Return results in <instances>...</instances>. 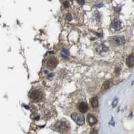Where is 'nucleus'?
<instances>
[{
	"mask_svg": "<svg viewBox=\"0 0 134 134\" xmlns=\"http://www.w3.org/2000/svg\"><path fill=\"white\" fill-rule=\"evenodd\" d=\"M66 18H67V20H68V21H71V20H72V15L68 14V15H67V17H66Z\"/></svg>",
	"mask_w": 134,
	"mask_h": 134,
	"instance_id": "obj_14",
	"label": "nucleus"
},
{
	"mask_svg": "<svg viewBox=\"0 0 134 134\" xmlns=\"http://www.w3.org/2000/svg\"><path fill=\"white\" fill-rule=\"evenodd\" d=\"M113 85V82L111 81H107L106 82H105L103 83L102 86V88H101V91H105L108 89L109 88L111 87V86Z\"/></svg>",
	"mask_w": 134,
	"mask_h": 134,
	"instance_id": "obj_8",
	"label": "nucleus"
},
{
	"mask_svg": "<svg viewBox=\"0 0 134 134\" xmlns=\"http://www.w3.org/2000/svg\"><path fill=\"white\" fill-rule=\"evenodd\" d=\"M55 127L60 132H65L69 130V125H67L66 122L64 121L58 122L57 124L55 125Z\"/></svg>",
	"mask_w": 134,
	"mask_h": 134,
	"instance_id": "obj_3",
	"label": "nucleus"
},
{
	"mask_svg": "<svg viewBox=\"0 0 134 134\" xmlns=\"http://www.w3.org/2000/svg\"><path fill=\"white\" fill-rule=\"evenodd\" d=\"M117 103H118V99L116 98L114 100H113V107H115L116 105H117Z\"/></svg>",
	"mask_w": 134,
	"mask_h": 134,
	"instance_id": "obj_13",
	"label": "nucleus"
},
{
	"mask_svg": "<svg viewBox=\"0 0 134 134\" xmlns=\"http://www.w3.org/2000/svg\"><path fill=\"white\" fill-rule=\"evenodd\" d=\"M112 26L116 30H119L121 29V21L118 20H115V21H113V24Z\"/></svg>",
	"mask_w": 134,
	"mask_h": 134,
	"instance_id": "obj_9",
	"label": "nucleus"
},
{
	"mask_svg": "<svg viewBox=\"0 0 134 134\" xmlns=\"http://www.w3.org/2000/svg\"><path fill=\"white\" fill-rule=\"evenodd\" d=\"M71 117H72V119H73L78 125H82L84 124L85 119H84V116L80 114V113H73V114H72Z\"/></svg>",
	"mask_w": 134,
	"mask_h": 134,
	"instance_id": "obj_2",
	"label": "nucleus"
},
{
	"mask_svg": "<svg viewBox=\"0 0 134 134\" xmlns=\"http://www.w3.org/2000/svg\"><path fill=\"white\" fill-rule=\"evenodd\" d=\"M115 42L117 45H123L125 43V39L123 37H115Z\"/></svg>",
	"mask_w": 134,
	"mask_h": 134,
	"instance_id": "obj_10",
	"label": "nucleus"
},
{
	"mask_svg": "<svg viewBox=\"0 0 134 134\" xmlns=\"http://www.w3.org/2000/svg\"><path fill=\"white\" fill-rule=\"evenodd\" d=\"M58 63H59V60L55 57H51L49 58L47 62V68L50 69H54L55 67L57 66Z\"/></svg>",
	"mask_w": 134,
	"mask_h": 134,
	"instance_id": "obj_4",
	"label": "nucleus"
},
{
	"mask_svg": "<svg viewBox=\"0 0 134 134\" xmlns=\"http://www.w3.org/2000/svg\"><path fill=\"white\" fill-rule=\"evenodd\" d=\"M88 124L90 125H94L97 123V119L92 115L89 114L88 115Z\"/></svg>",
	"mask_w": 134,
	"mask_h": 134,
	"instance_id": "obj_6",
	"label": "nucleus"
},
{
	"mask_svg": "<svg viewBox=\"0 0 134 134\" xmlns=\"http://www.w3.org/2000/svg\"><path fill=\"white\" fill-rule=\"evenodd\" d=\"M64 6L66 7V8H68V7H69V2H64Z\"/></svg>",
	"mask_w": 134,
	"mask_h": 134,
	"instance_id": "obj_16",
	"label": "nucleus"
},
{
	"mask_svg": "<svg viewBox=\"0 0 134 134\" xmlns=\"http://www.w3.org/2000/svg\"><path fill=\"white\" fill-rule=\"evenodd\" d=\"M61 57L64 58V59H68V57H69V51L66 48H63L61 51Z\"/></svg>",
	"mask_w": 134,
	"mask_h": 134,
	"instance_id": "obj_12",
	"label": "nucleus"
},
{
	"mask_svg": "<svg viewBox=\"0 0 134 134\" xmlns=\"http://www.w3.org/2000/svg\"><path fill=\"white\" fill-rule=\"evenodd\" d=\"M90 104H91L92 107L95 108L98 105V98L96 97H93L92 99H90Z\"/></svg>",
	"mask_w": 134,
	"mask_h": 134,
	"instance_id": "obj_11",
	"label": "nucleus"
},
{
	"mask_svg": "<svg viewBox=\"0 0 134 134\" xmlns=\"http://www.w3.org/2000/svg\"><path fill=\"white\" fill-rule=\"evenodd\" d=\"M127 65L130 68H132L134 66V56L133 55H131L127 57L126 60Z\"/></svg>",
	"mask_w": 134,
	"mask_h": 134,
	"instance_id": "obj_7",
	"label": "nucleus"
},
{
	"mask_svg": "<svg viewBox=\"0 0 134 134\" xmlns=\"http://www.w3.org/2000/svg\"><path fill=\"white\" fill-rule=\"evenodd\" d=\"M77 2H78L80 5H83L84 3H85V1H78Z\"/></svg>",
	"mask_w": 134,
	"mask_h": 134,
	"instance_id": "obj_17",
	"label": "nucleus"
},
{
	"mask_svg": "<svg viewBox=\"0 0 134 134\" xmlns=\"http://www.w3.org/2000/svg\"><path fill=\"white\" fill-rule=\"evenodd\" d=\"M30 97L34 102H38L43 98V93L38 90L32 91L30 93Z\"/></svg>",
	"mask_w": 134,
	"mask_h": 134,
	"instance_id": "obj_1",
	"label": "nucleus"
},
{
	"mask_svg": "<svg viewBox=\"0 0 134 134\" xmlns=\"http://www.w3.org/2000/svg\"><path fill=\"white\" fill-rule=\"evenodd\" d=\"M90 134H98L97 130H92L91 132H90Z\"/></svg>",
	"mask_w": 134,
	"mask_h": 134,
	"instance_id": "obj_15",
	"label": "nucleus"
},
{
	"mask_svg": "<svg viewBox=\"0 0 134 134\" xmlns=\"http://www.w3.org/2000/svg\"><path fill=\"white\" fill-rule=\"evenodd\" d=\"M88 104L85 102H82L80 103L79 106H78V109L80 111L81 113H85L87 111H88Z\"/></svg>",
	"mask_w": 134,
	"mask_h": 134,
	"instance_id": "obj_5",
	"label": "nucleus"
},
{
	"mask_svg": "<svg viewBox=\"0 0 134 134\" xmlns=\"http://www.w3.org/2000/svg\"><path fill=\"white\" fill-rule=\"evenodd\" d=\"M133 84H134V81H133V82H132V85H133Z\"/></svg>",
	"mask_w": 134,
	"mask_h": 134,
	"instance_id": "obj_18",
	"label": "nucleus"
}]
</instances>
